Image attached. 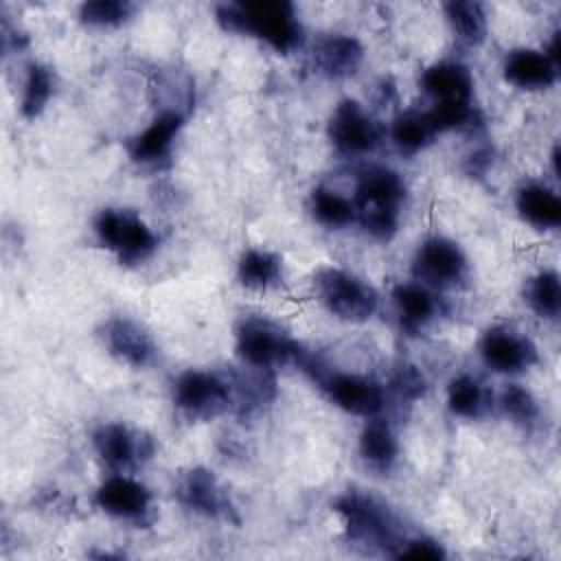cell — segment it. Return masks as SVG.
I'll return each instance as SVG.
<instances>
[{
	"label": "cell",
	"instance_id": "27",
	"mask_svg": "<svg viewBox=\"0 0 561 561\" xmlns=\"http://www.w3.org/2000/svg\"><path fill=\"white\" fill-rule=\"evenodd\" d=\"M526 300L535 313H539L541 318L554 320L561 309L559 274L552 270H543L535 274L526 285Z\"/></svg>",
	"mask_w": 561,
	"mask_h": 561
},
{
	"label": "cell",
	"instance_id": "23",
	"mask_svg": "<svg viewBox=\"0 0 561 561\" xmlns=\"http://www.w3.org/2000/svg\"><path fill=\"white\" fill-rule=\"evenodd\" d=\"M280 272H283L280 259L274 252L259 250V248L243 252L237 265L239 280L250 289L274 287L280 280Z\"/></svg>",
	"mask_w": 561,
	"mask_h": 561
},
{
	"label": "cell",
	"instance_id": "11",
	"mask_svg": "<svg viewBox=\"0 0 561 561\" xmlns=\"http://www.w3.org/2000/svg\"><path fill=\"white\" fill-rule=\"evenodd\" d=\"M480 355L491 370L504 375L522 373L537 362L535 344L508 327L489 329L480 340Z\"/></svg>",
	"mask_w": 561,
	"mask_h": 561
},
{
	"label": "cell",
	"instance_id": "34",
	"mask_svg": "<svg viewBox=\"0 0 561 561\" xmlns=\"http://www.w3.org/2000/svg\"><path fill=\"white\" fill-rule=\"evenodd\" d=\"M392 386L399 397L419 399L425 392V377L416 366H403V368H399Z\"/></svg>",
	"mask_w": 561,
	"mask_h": 561
},
{
	"label": "cell",
	"instance_id": "26",
	"mask_svg": "<svg viewBox=\"0 0 561 561\" xmlns=\"http://www.w3.org/2000/svg\"><path fill=\"white\" fill-rule=\"evenodd\" d=\"M311 213L320 224H324L329 228H342V226L355 221V204L348 197H344L342 193L327 188V186L313 188Z\"/></svg>",
	"mask_w": 561,
	"mask_h": 561
},
{
	"label": "cell",
	"instance_id": "22",
	"mask_svg": "<svg viewBox=\"0 0 561 561\" xmlns=\"http://www.w3.org/2000/svg\"><path fill=\"white\" fill-rule=\"evenodd\" d=\"M359 454L362 458L377 471H386L394 465L399 445L390 430V425L381 419H370L359 436Z\"/></svg>",
	"mask_w": 561,
	"mask_h": 561
},
{
	"label": "cell",
	"instance_id": "21",
	"mask_svg": "<svg viewBox=\"0 0 561 561\" xmlns=\"http://www.w3.org/2000/svg\"><path fill=\"white\" fill-rule=\"evenodd\" d=\"M394 309L405 329L425 327L438 311L436 296L423 283H401L392 291Z\"/></svg>",
	"mask_w": 561,
	"mask_h": 561
},
{
	"label": "cell",
	"instance_id": "15",
	"mask_svg": "<svg viewBox=\"0 0 561 561\" xmlns=\"http://www.w3.org/2000/svg\"><path fill=\"white\" fill-rule=\"evenodd\" d=\"M504 79L519 90H546L557 81L559 66L535 48H515L504 59Z\"/></svg>",
	"mask_w": 561,
	"mask_h": 561
},
{
	"label": "cell",
	"instance_id": "30",
	"mask_svg": "<svg viewBox=\"0 0 561 561\" xmlns=\"http://www.w3.org/2000/svg\"><path fill=\"white\" fill-rule=\"evenodd\" d=\"M500 405L504 414L519 425H533L539 416V405L535 397L519 383H511L500 394Z\"/></svg>",
	"mask_w": 561,
	"mask_h": 561
},
{
	"label": "cell",
	"instance_id": "13",
	"mask_svg": "<svg viewBox=\"0 0 561 561\" xmlns=\"http://www.w3.org/2000/svg\"><path fill=\"white\" fill-rule=\"evenodd\" d=\"M101 511L118 519H142L151 506V493L138 480L116 473L107 478L94 495Z\"/></svg>",
	"mask_w": 561,
	"mask_h": 561
},
{
	"label": "cell",
	"instance_id": "12",
	"mask_svg": "<svg viewBox=\"0 0 561 561\" xmlns=\"http://www.w3.org/2000/svg\"><path fill=\"white\" fill-rule=\"evenodd\" d=\"M94 449L116 471H125L151 456L153 443L149 436L123 425L105 423L94 432Z\"/></svg>",
	"mask_w": 561,
	"mask_h": 561
},
{
	"label": "cell",
	"instance_id": "28",
	"mask_svg": "<svg viewBox=\"0 0 561 561\" xmlns=\"http://www.w3.org/2000/svg\"><path fill=\"white\" fill-rule=\"evenodd\" d=\"M53 90H55L53 70L42 64H31L26 70L24 90H22V103H20L22 114L26 118H35L37 114H42V110L53 96Z\"/></svg>",
	"mask_w": 561,
	"mask_h": 561
},
{
	"label": "cell",
	"instance_id": "19",
	"mask_svg": "<svg viewBox=\"0 0 561 561\" xmlns=\"http://www.w3.org/2000/svg\"><path fill=\"white\" fill-rule=\"evenodd\" d=\"M421 88L438 101H469L473 79L467 66L458 61H440L430 66L421 77Z\"/></svg>",
	"mask_w": 561,
	"mask_h": 561
},
{
	"label": "cell",
	"instance_id": "6",
	"mask_svg": "<svg viewBox=\"0 0 561 561\" xmlns=\"http://www.w3.org/2000/svg\"><path fill=\"white\" fill-rule=\"evenodd\" d=\"M239 357L259 370H270L289 362H302V348L285 335L274 322L263 318H245L237 329Z\"/></svg>",
	"mask_w": 561,
	"mask_h": 561
},
{
	"label": "cell",
	"instance_id": "20",
	"mask_svg": "<svg viewBox=\"0 0 561 561\" xmlns=\"http://www.w3.org/2000/svg\"><path fill=\"white\" fill-rule=\"evenodd\" d=\"M519 215L539 230H550L561 224V199L543 184H526L517 191Z\"/></svg>",
	"mask_w": 561,
	"mask_h": 561
},
{
	"label": "cell",
	"instance_id": "25",
	"mask_svg": "<svg viewBox=\"0 0 561 561\" xmlns=\"http://www.w3.org/2000/svg\"><path fill=\"white\" fill-rule=\"evenodd\" d=\"M447 405L458 416L476 419L489 408V392L476 377L460 375L447 386Z\"/></svg>",
	"mask_w": 561,
	"mask_h": 561
},
{
	"label": "cell",
	"instance_id": "14",
	"mask_svg": "<svg viewBox=\"0 0 561 561\" xmlns=\"http://www.w3.org/2000/svg\"><path fill=\"white\" fill-rule=\"evenodd\" d=\"M178 500L202 515L208 517H230V500L213 471L208 469H191L178 482Z\"/></svg>",
	"mask_w": 561,
	"mask_h": 561
},
{
	"label": "cell",
	"instance_id": "7",
	"mask_svg": "<svg viewBox=\"0 0 561 561\" xmlns=\"http://www.w3.org/2000/svg\"><path fill=\"white\" fill-rule=\"evenodd\" d=\"M237 379L208 370H184L173 383L175 405L193 419H210L232 405Z\"/></svg>",
	"mask_w": 561,
	"mask_h": 561
},
{
	"label": "cell",
	"instance_id": "33",
	"mask_svg": "<svg viewBox=\"0 0 561 561\" xmlns=\"http://www.w3.org/2000/svg\"><path fill=\"white\" fill-rule=\"evenodd\" d=\"M394 554L399 559H427V561H438V559H445V550L434 541V539H408L397 546Z\"/></svg>",
	"mask_w": 561,
	"mask_h": 561
},
{
	"label": "cell",
	"instance_id": "17",
	"mask_svg": "<svg viewBox=\"0 0 561 561\" xmlns=\"http://www.w3.org/2000/svg\"><path fill=\"white\" fill-rule=\"evenodd\" d=\"M364 59V48L359 39L344 33H331L316 42L313 46V64L316 68L331 77L344 79L357 72Z\"/></svg>",
	"mask_w": 561,
	"mask_h": 561
},
{
	"label": "cell",
	"instance_id": "32",
	"mask_svg": "<svg viewBox=\"0 0 561 561\" xmlns=\"http://www.w3.org/2000/svg\"><path fill=\"white\" fill-rule=\"evenodd\" d=\"M434 131H447V129H460L471 125L473 121V107L469 101H438L430 112H425Z\"/></svg>",
	"mask_w": 561,
	"mask_h": 561
},
{
	"label": "cell",
	"instance_id": "18",
	"mask_svg": "<svg viewBox=\"0 0 561 561\" xmlns=\"http://www.w3.org/2000/svg\"><path fill=\"white\" fill-rule=\"evenodd\" d=\"M184 116L180 110H164L153 118V123L131 140V158L142 164H153L169 156L173 138L178 136Z\"/></svg>",
	"mask_w": 561,
	"mask_h": 561
},
{
	"label": "cell",
	"instance_id": "5",
	"mask_svg": "<svg viewBox=\"0 0 561 561\" xmlns=\"http://www.w3.org/2000/svg\"><path fill=\"white\" fill-rule=\"evenodd\" d=\"M94 232L99 241L125 265L142 263L158 245L153 230L136 213L125 208L101 210L94 219Z\"/></svg>",
	"mask_w": 561,
	"mask_h": 561
},
{
	"label": "cell",
	"instance_id": "24",
	"mask_svg": "<svg viewBox=\"0 0 561 561\" xmlns=\"http://www.w3.org/2000/svg\"><path fill=\"white\" fill-rule=\"evenodd\" d=\"M445 15L451 24L454 35L467 44L478 46L486 35V13L480 2L462 0V2H449L445 4Z\"/></svg>",
	"mask_w": 561,
	"mask_h": 561
},
{
	"label": "cell",
	"instance_id": "9",
	"mask_svg": "<svg viewBox=\"0 0 561 561\" xmlns=\"http://www.w3.org/2000/svg\"><path fill=\"white\" fill-rule=\"evenodd\" d=\"M412 272L427 287H454L467 276V256L451 239L430 237L419 245Z\"/></svg>",
	"mask_w": 561,
	"mask_h": 561
},
{
	"label": "cell",
	"instance_id": "2",
	"mask_svg": "<svg viewBox=\"0 0 561 561\" xmlns=\"http://www.w3.org/2000/svg\"><path fill=\"white\" fill-rule=\"evenodd\" d=\"M405 197L401 175L386 167H370L359 175L355 188V219L375 239H390L399 224V208Z\"/></svg>",
	"mask_w": 561,
	"mask_h": 561
},
{
	"label": "cell",
	"instance_id": "1",
	"mask_svg": "<svg viewBox=\"0 0 561 561\" xmlns=\"http://www.w3.org/2000/svg\"><path fill=\"white\" fill-rule=\"evenodd\" d=\"M217 22L226 31L254 35L278 53L294 50L302 39L294 4L283 0L221 4L217 7Z\"/></svg>",
	"mask_w": 561,
	"mask_h": 561
},
{
	"label": "cell",
	"instance_id": "8",
	"mask_svg": "<svg viewBox=\"0 0 561 561\" xmlns=\"http://www.w3.org/2000/svg\"><path fill=\"white\" fill-rule=\"evenodd\" d=\"M300 364L305 366V370L313 373V379H318V383L329 394V399L342 410L357 416H366V419H373L383 410L386 394L377 381L362 375L322 370L316 362L307 357H302Z\"/></svg>",
	"mask_w": 561,
	"mask_h": 561
},
{
	"label": "cell",
	"instance_id": "29",
	"mask_svg": "<svg viewBox=\"0 0 561 561\" xmlns=\"http://www.w3.org/2000/svg\"><path fill=\"white\" fill-rule=\"evenodd\" d=\"M434 134L436 131L427 114H421V112H405L397 116L392 123V140L403 153L421 151L434 138Z\"/></svg>",
	"mask_w": 561,
	"mask_h": 561
},
{
	"label": "cell",
	"instance_id": "16",
	"mask_svg": "<svg viewBox=\"0 0 561 561\" xmlns=\"http://www.w3.org/2000/svg\"><path fill=\"white\" fill-rule=\"evenodd\" d=\"M103 342L116 359L136 368L147 366L156 355V346L145 329L127 318L107 320L103 327Z\"/></svg>",
	"mask_w": 561,
	"mask_h": 561
},
{
	"label": "cell",
	"instance_id": "31",
	"mask_svg": "<svg viewBox=\"0 0 561 561\" xmlns=\"http://www.w3.org/2000/svg\"><path fill=\"white\" fill-rule=\"evenodd\" d=\"M134 7L123 0H94L79 7V18L90 26H118L131 15Z\"/></svg>",
	"mask_w": 561,
	"mask_h": 561
},
{
	"label": "cell",
	"instance_id": "3",
	"mask_svg": "<svg viewBox=\"0 0 561 561\" xmlns=\"http://www.w3.org/2000/svg\"><path fill=\"white\" fill-rule=\"evenodd\" d=\"M335 511L340 513L351 541L370 548H397L401 543L394 515L373 495L348 491L337 497Z\"/></svg>",
	"mask_w": 561,
	"mask_h": 561
},
{
	"label": "cell",
	"instance_id": "10",
	"mask_svg": "<svg viewBox=\"0 0 561 561\" xmlns=\"http://www.w3.org/2000/svg\"><path fill=\"white\" fill-rule=\"evenodd\" d=\"M329 138L340 153L362 156L379 145L381 129L357 101L346 99L335 107L329 121Z\"/></svg>",
	"mask_w": 561,
	"mask_h": 561
},
{
	"label": "cell",
	"instance_id": "4",
	"mask_svg": "<svg viewBox=\"0 0 561 561\" xmlns=\"http://www.w3.org/2000/svg\"><path fill=\"white\" fill-rule=\"evenodd\" d=\"M318 300L337 318L348 322L368 320L379 305L377 291L351 272L337 267H322L313 276Z\"/></svg>",
	"mask_w": 561,
	"mask_h": 561
}]
</instances>
